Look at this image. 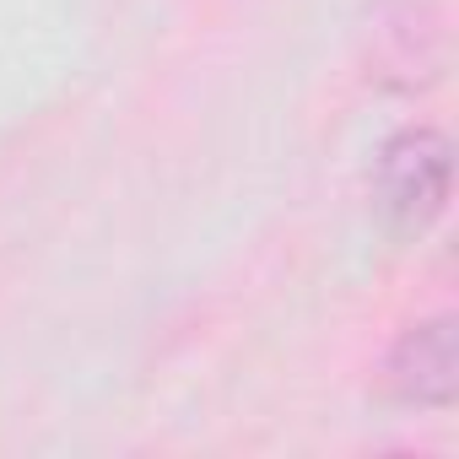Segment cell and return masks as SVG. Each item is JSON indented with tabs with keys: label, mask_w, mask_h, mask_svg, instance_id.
Here are the masks:
<instances>
[{
	"label": "cell",
	"mask_w": 459,
	"mask_h": 459,
	"mask_svg": "<svg viewBox=\"0 0 459 459\" xmlns=\"http://www.w3.org/2000/svg\"><path fill=\"white\" fill-rule=\"evenodd\" d=\"M448 184H454V146L432 125L394 130L373 157V205L400 238L427 233L443 216Z\"/></svg>",
	"instance_id": "1"
},
{
	"label": "cell",
	"mask_w": 459,
	"mask_h": 459,
	"mask_svg": "<svg viewBox=\"0 0 459 459\" xmlns=\"http://www.w3.org/2000/svg\"><path fill=\"white\" fill-rule=\"evenodd\" d=\"M384 389L400 405H421V411H448L459 394V335H454V314H432L421 325H411L389 357H384Z\"/></svg>",
	"instance_id": "2"
}]
</instances>
